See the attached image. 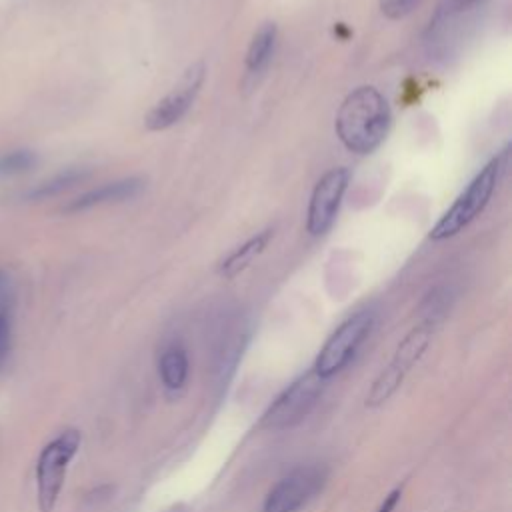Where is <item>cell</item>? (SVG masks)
<instances>
[{
    "label": "cell",
    "mask_w": 512,
    "mask_h": 512,
    "mask_svg": "<svg viewBox=\"0 0 512 512\" xmlns=\"http://www.w3.org/2000/svg\"><path fill=\"white\" fill-rule=\"evenodd\" d=\"M390 106L374 86H358L340 104L334 120L338 140L354 154L374 152L390 128Z\"/></svg>",
    "instance_id": "obj_1"
},
{
    "label": "cell",
    "mask_w": 512,
    "mask_h": 512,
    "mask_svg": "<svg viewBox=\"0 0 512 512\" xmlns=\"http://www.w3.org/2000/svg\"><path fill=\"white\" fill-rule=\"evenodd\" d=\"M508 164V150L494 156L458 194L452 206L440 216V220L430 230V240H446L464 230L490 202L502 172Z\"/></svg>",
    "instance_id": "obj_2"
},
{
    "label": "cell",
    "mask_w": 512,
    "mask_h": 512,
    "mask_svg": "<svg viewBox=\"0 0 512 512\" xmlns=\"http://www.w3.org/2000/svg\"><path fill=\"white\" fill-rule=\"evenodd\" d=\"M432 332H434V324L422 320L400 340L390 364L372 382V386L366 394V408H378L386 400H390V396L402 386V382H404L406 374L412 370V366L422 358L424 350L430 344Z\"/></svg>",
    "instance_id": "obj_3"
},
{
    "label": "cell",
    "mask_w": 512,
    "mask_h": 512,
    "mask_svg": "<svg viewBox=\"0 0 512 512\" xmlns=\"http://www.w3.org/2000/svg\"><path fill=\"white\" fill-rule=\"evenodd\" d=\"M80 432L70 428L50 440L36 462V496L40 512H52L64 486L66 470L80 448Z\"/></svg>",
    "instance_id": "obj_4"
},
{
    "label": "cell",
    "mask_w": 512,
    "mask_h": 512,
    "mask_svg": "<svg viewBox=\"0 0 512 512\" xmlns=\"http://www.w3.org/2000/svg\"><path fill=\"white\" fill-rule=\"evenodd\" d=\"M324 382L314 370L304 372L292 384H288L262 414L260 426L272 432L292 428L300 424L318 404Z\"/></svg>",
    "instance_id": "obj_5"
},
{
    "label": "cell",
    "mask_w": 512,
    "mask_h": 512,
    "mask_svg": "<svg viewBox=\"0 0 512 512\" xmlns=\"http://www.w3.org/2000/svg\"><path fill=\"white\" fill-rule=\"evenodd\" d=\"M374 326V312L372 310H360L352 316H348L324 342L320 348L312 370L322 378L330 380L338 372H342L350 360L356 356L362 342L368 338L370 330Z\"/></svg>",
    "instance_id": "obj_6"
},
{
    "label": "cell",
    "mask_w": 512,
    "mask_h": 512,
    "mask_svg": "<svg viewBox=\"0 0 512 512\" xmlns=\"http://www.w3.org/2000/svg\"><path fill=\"white\" fill-rule=\"evenodd\" d=\"M328 470L322 464L298 466L280 478L264 498L262 512H298L326 484Z\"/></svg>",
    "instance_id": "obj_7"
},
{
    "label": "cell",
    "mask_w": 512,
    "mask_h": 512,
    "mask_svg": "<svg viewBox=\"0 0 512 512\" xmlns=\"http://www.w3.org/2000/svg\"><path fill=\"white\" fill-rule=\"evenodd\" d=\"M206 76V66L204 62H194L184 70L180 80L172 86V90L160 98L150 112L144 118V124L150 132H160L170 126H174L182 116L188 112L192 106L202 82Z\"/></svg>",
    "instance_id": "obj_8"
},
{
    "label": "cell",
    "mask_w": 512,
    "mask_h": 512,
    "mask_svg": "<svg viewBox=\"0 0 512 512\" xmlns=\"http://www.w3.org/2000/svg\"><path fill=\"white\" fill-rule=\"evenodd\" d=\"M348 180H350V172L340 166V168L328 170L316 182L310 194L308 212H306V230L312 236H322L332 228L338 216L342 196L348 188Z\"/></svg>",
    "instance_id": "obj_9"
},
{
    "label": "cell",
    "mask_w": 512,
    "mask_h": 512,
    "mask_svg": "<svg viewBox=\"0 0 512 512\" xmlns=\"http://www.w3.org/2000/svg\"><path fill=\"white\" fill-rule=\"evenodd\" d=\"M144 188V182L140 178H122L114 182H106L98 188H92L84 194H80L76 200L70 202L68 210L78 212V210H88L94 206L102 204H114V202H126L136 198Z\"/></svg>",
    "instance_id": "obj_10"
},
{
    "label": "cell",
    "mask_w": 512,
    "mask_h": 512,
    "mask_svg": "<svg viewBox=\"0 0 512 512\" xmlns=\"http://www.w3.org/2000/svg\"><path fill=\"white\" fill-rule=\"evenodd\" d=\"M272 238V230L266 228L254 236H250L244 244H240L238 248H234L220 264H218V274L224 278H234L236 274H240L244 268H248L252 264V260L266 248V244Z\"/></svg>",
    "instance_id": "obj_11"
},
{
    "label": "cell",
    "mask_w": 512,
    "mask_h": 512,
    "mask_svg": "<svg viewBox=\"0 0 512 512\" xmlns=\"http://www.w3.org/2000/svg\"><path fill=\"white\" fill-rule=\"evenodd\" d=\"M276 24L264 22L252 36L246 50V72L256 76L260 74L272 60L276 48Z\"/></svg>",
    "instance_id": "obj_12"
},
{
    "label": "cell",
    "mask_w": 512,
    "mask_h": 512,
    "mask_svg": "<svg viewBox=\"0 0 512 512\" xmlns=\"http://www.w3.org/2000/svg\"><path fill=\"white\" fill-rule=\"evenodd\" d=\"M158 374L166 390H180L188 378V356L178 344L168 346L158 360Z\"/></svg>",
    "instance_id": "obj_13"
},
{
    "label": "cell",
    "mask_w": 512,
    "mask_h": 512,
    "mask_svg": "<svg viewBox=\"0 0 512 512\" xmlns=\"http://www.w3.org/2000/svg\"><path fill=\"white\" fill-rule=\"evenodd\" d=\"M36 164V156L30 150H14L0 158V176H14L28 172Z\"/></svg>",
    "instance_id": "obj_14"
},
{
    "label": "cell",
    "mask_w": 512,
    "mask_h": 512,
    "mask_svg": "<svg viewBox=\"0 0 512 512\" xmlns=\"http://www.w3.org/2000/svg\"><path fill=\"white\" fill-rule=\"evenodd\" d=\"M82 178H84V172L78 170V168L64 170V172H60L58 176H54L52 180L44 182V184L34 192V196H54V194H60V192L68 190L70 186H74L76 182H80Z\"/></svg>",
    "instance_id": "obj_15"
},
{
    "label": "cell",
    "mask_w": 512,
    "mask_h": 512,
    "mask_svg": "<svg viewBox=\"0 0 512 512\" xmlns=\"http://www.w3.org/2000/svg\"><path fill=\"white\" fill-rule=\"evenodd\" d=\"M418 2L420 0H378L382 14L392 20H400V18L408 16L416 8Z\"/></svg>",
    "instance_id": "obj_16"
},
{
    "label": "cell",
    "mask_w": 512,
    "mask_h": 512,
    "mask_svg": "<svg viewBox=\"0 0 512 512\" xmlns=\"http://www.w3.org/2000/svg\"><path fill=\"white\" fill-rule=\"evenodd\" d=\"M10 338H12L10 314L6 308H0V370L4 368L10 354Z\"/></svg>",
    "instance_id": "obj_17"
},
{
    "label": "cell",
    "mask_w": 512,
    "mask_h": 512,
    "mask_svg": "<svg viewBox=\"0 0 512 512\" xmlns=\"http://www.w3.org/2000/svg\"><path fill=\"white\" fill-rule=\"evenodd\" d=\"M400 496H402V488H394L388 492V496H384L378 512H394L398 502H400Z\"/></svg>",
    "instance_id": "obj_18"
},
{
    "label": "cell",
    "mask_w": 512,
    "mask_h": 512,
    "mask_svg": "<svg viewBox=\"0 0 512 512\" xmlns=\"http://www.w3.org/2000/svg\"><path fill=\"white\" fill-rule=\"evenodd\" d=\"M8 298H10L8 278L0 272V308H6V306H8Z\"/></svg>",
    "instance_id": "obj_19"
},
{
    "label": "cell",
    "mask_w": 512,
    "mask_h": 512,
    "mask_svg": "<svg viewBox=\"0 0 512 512\" xmlns=\"http://www.w3.org/2000/svg\"><path fill=\"white\" fill-rule=\"evenodd\" d=\"M452 4H456V6H468V4H472V2H476V0H450Z\"/></svg>",
    "instance_id": "obj_20"
}]
</instances>
